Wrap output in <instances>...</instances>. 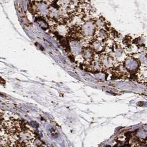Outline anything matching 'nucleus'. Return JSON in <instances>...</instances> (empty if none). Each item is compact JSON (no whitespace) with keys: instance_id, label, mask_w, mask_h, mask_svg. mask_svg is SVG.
<instances>
[{"instance_id":"obj_1","label":"nucleus","mask_w":147,"mask_h":147,"mask_svg":"<svg viewBox=\"0 0 147 147\" xmlns=\"http://www.w3.org/2000/svg\"><path fill=\"white\" fill-rule=\"evenodd\" d=\"M96 30L95 21L87 20L81 26V33L85 38L92 39L94 38Z\"/></svg>"},{"instance_id":"obj_2","label":"nucleus","mask_w":147,"mask_h":147,"mask_svg":"<svg viewBox=\"0 0 147 147\" xmlns=\"http://www.w3.org/2000/svg\"><path fill=\"white\" fill-rule=\"evenodd\" d=\"M99 60L101 64L103 70H108L113 68L115 60L110 54L102 53L99 54Z\"/></svg>"},{"instance_id":"obj_3","label":"nucleus","mask_w":147,"mask_h":147,"mask_svg":"<svg viewBox=\"0 0 147 147\" xmlns=\"http://www.w3.org/2000/svg\"><path fill=\"white\" fill-rule=\"evenodd\" d=\"M70 53L74 56L81 54L84 47L82 41L78 40H70L69 42Z\"/></svg>"},{"instance_id":"obj_4","label":"nucleus","mask_w":147,"mask_h":147,"mask_svg":"<svg viewBox=\"0 0 147 147\" xmlns=\"http://www.w3.org/2000/svg\"><path fill=\"white\" fill-rule=\"evenodd\" d=\"M96 55L97 53L90 45L84 47L81 53V55L84 59V63L83 64L90 62L95 58Z\"/></svg>"},{"instance_id":"obj_5","label":"nucleus","mask_w":147,"mask_h":147,"mask_svg":"<svg viewBox=\"0 0 147 147\" xmlns=\"http://www.w3.org/2000/svg\"><path fill=\"white\" fill-rule=\"evenodd\" d=\"M109 37V34L107 30L104 28H97L94 38L96 39L104 41L107 39Z\"/></svg>"},{"instance_id":"obj_6","label":"nucleus","mask_w":147,"mask_h":147,"mask_svg":"<svg viewBox=\"0 0 147 147\" xmlns=\"http://www.w3.org/2000/svg\"><path fill=\"white\" fill-rule=\"evenodd\" d=\"M57 5L59 7L69 10L72 6L70 0H58Z\"/></svg>"},{"instance_id":"obj_7","label":"nucleus","mask_w":147,"mask_h":147,"mask_svg":"<svg viewBox=\"0 0 147 147\" xmlns=\"http://www.w3.org/2000/svg\"><path fill=\"white\" fill-rule=\"evenodd\" d=\"M125 66L127 69L132 70L135 69L137 67V61L134 60L128 59L125 60Z\"/></svg>"}]
</instances>
